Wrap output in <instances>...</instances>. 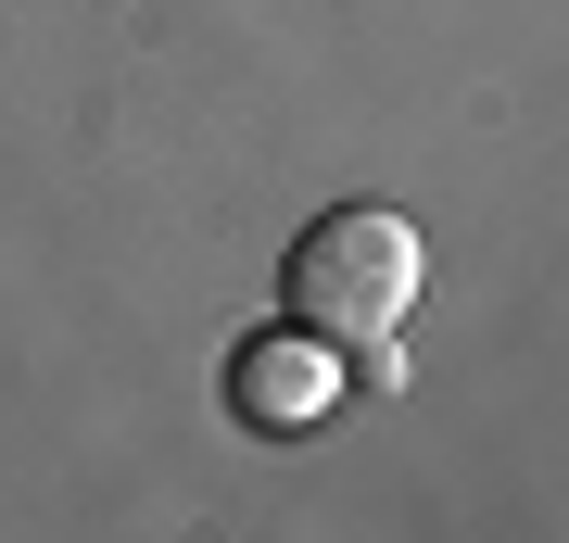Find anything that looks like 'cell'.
<instances>
[{
  "mask_svg": "<svg viewBox=\"0 0 569 543\" xmlns=\"http://www.w3.org/2000/svg\"><path fill=\"white\" fill-rule=\"evenodd\" d=\"M418 279H430V241L392 202H342V215H317L305 241H291V316H305L317 342H355V354H392Z\"/></svg>",
  "mask_w": 569,
  "mask_h": 543,
  "instance_id": "6da1fadb",
  "label": "cell"
},
{
  "mask_svg": "<svg viewBox=\"0 0 569 543\" xmlns=\"http://www.w3.org/2000/svg\"><path fill=\"white\" fill-rule=\"evenodd\" d=\"M228 392H241V418H253V430H305V418H329L342 366H329V342L291 316L279 342H253V354H241V380H228Z\"/></svg>",
  "mask_w": 569,
  "mask_h": 543,
  "instance_id": "7a4b0ae2",
  "label": "cell"
}]
</instances>
